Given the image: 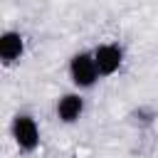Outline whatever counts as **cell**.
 Wrapping results in <instances>:
<instances>
[{
  "instance_id": "6da1fadb",
  "label": "cell",
  "mask_w": 158,
  "mask_h": 158,
  "mask_svg": "<svg viewBox=\"0 0 158 158\" xmlns=\"http://www.w3.org/2000/svg\"><path fill=\"white\" fill-rule=\"evenodd\" d=\"M69 77L79 89H91L96 84V79L101 77L99 69H96L94 54L91 52H77L69 59Z\"/></svg>"
},
{
  "instance_id": "7a4b0ae2",
  "label": "cell",
  "mask_w": 158,
  "mask_h": 158,
  "mask_svg": "<svg viewBox=\"0 0 158 158\" xmlns=\"http://www.w3.org/2000/svg\"><path fill=\"white\" fill-rule=\"evenodd\" d=\"M10 131H12V138H15V143H17L20 151L32 153L40 146V128H37V121L30 114H17L12 118Z\"/></svg>"
},
{
  "instance_id": "3957f363",
  "label": "cell",
  "mask_w": 158,
  "mask_h": 158,
  "mask_svg": "<svg viewBox=\"0 0 158 158\" xmlns=\"http://www.w3.org/2000/svg\"><path fill=\"white\" fill-rule=\"evenodd\" d=\"M94 62H96V69L101 77H111L118 72L121 62H123V49L114 42H106V44H99L94 52Z\"/></svg>"
},
{
  "instance_id": "277c9868",
  "label": "cell",
  "mask_w": 158,
  "mask_h": 158,
  "mask_svg": "<svg viewBox=\"0 0 158 158\" xmlns=\"http://www.w3.org/2000/svg\"><path fill=\"white\" fill-rule=\"evenodd\" d=\"M22 54H25V37L20 32H12V30L2 32V37H0V57H2V62L5 64H15Z\"/></svg>"
},
{
  "instance_id": "5b68a950",
  "label": "cell",
  "mask_w": 158,
  "mask_h": 158,
  "mask_svg": "<svg viewBox=\"0 0 158 158\" xmlns=\"http://www.w3.org/2000/svg\"><path fill=\"white\" fill-rule=\"evenodd\" d=\"M84 114V99L79 94H64L57 101V116L64 123H74L79 121V116Z\"/></svg>"
}]
</instances>
